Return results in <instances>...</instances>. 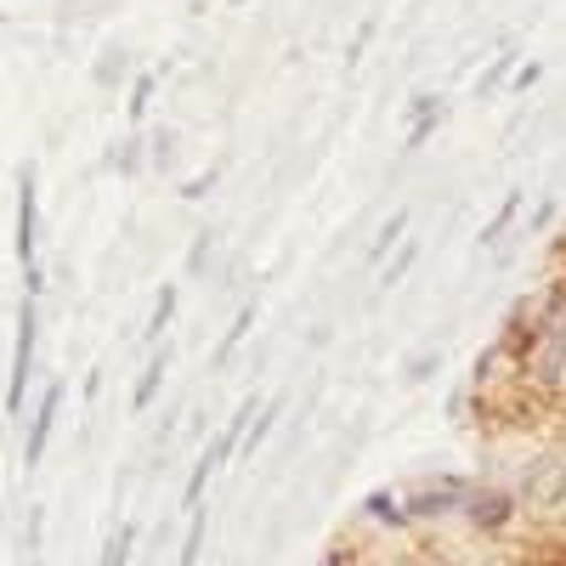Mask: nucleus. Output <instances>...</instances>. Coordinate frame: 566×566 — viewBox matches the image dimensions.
Returning <instances> with one entry per match:
<instances>
[{
  "mask_svg": "<svg viewBox=\"0 0 566 566\" xmlns=\"http://www.w3.org/2000/svg\"><path fill=\"white\" fill-rule=\"evenodd\" d=\"M18 272H23V295L40 301L45 272H40V187H34V165L18 170Z\"/></svg>",
  "mask_w": 566,
  "mask_h": 566,
  "instance_id": "1",
  "label": "nucleus"
},
{
  "mask_svg": "<svg viewBox=\"0 0 566 566\" xmlns=\"http://www.w3.org/2000/svg\"><path fill=\"white\" fill-rule=\"evenodd\" d=\"M34 346H40V301L23 295L18 306V346H12V380H7V408L23 413V391H29V374H34Z\"/></svg>",
  "mask_w": 566,
  "mask_h": 566,
  "instance_id": "2",
  "label": "nucleus"
},
{
  "mask_svg": "<svg viewBox=\"0 0 566 566\" xmlns=\"http://www.w3.org/2000/svg\"><path fill=\"white\" fill-rule=\"evenodd\" d=\"M57 408H63V386L52 380L40 391V408H34V419H29V464L45 453V437H52V424H57Z\"/></svg>",
  "mask_w": 566,
  "mask_h": 566,
  "instance_id": "3",
  "label": "nucleus"
},
{
  "mask_svg": "<svg viewBox=\"0 0 566 566\" xmlns=\"http://www.w3.org/2000/svg\"><path fill=\"white\" fill-rule=\"evenodd\" d=\"M442 119H448V97H437V91H424V97L413 103V114H408V148H419V142H431Z\"/></svg>",
  "mask_w": 566,
  "mask_h": 566,
  "instance_id": "4",
  "label": "nucleus"
},
{
  "mask_svg": "<svg viewBox=\"0 0 566 566\" xmlns=\"http://www.w3.org/2000/svg\"><path fill=\"white\" fill-rule=\"evenodd\" d=\"M402 244H408V210H397V216H391V221L380 227V239L368 244V266H380V261H391V255H397Z\"/></svg>",
  "mask_w": 566,
  "mask_h": 566,
  "instance_id": "5",
  "label": "nucleus"
},
{
  "mask_svg": "<svg viewBox=\"0 0 566 566\" xmlns=\"http://www.w3.org/2000/svg\"><path fill=\"white\" fill-rule=\"evenodd\" d=\"M515 216H522V193H510V199H504V205L493 210V221H488V227L476 232V250H493V244L504 239V232L515 227Z\"/></svg>",
  "mask_w": 566,
  "mask_h": 566,
  "instance_id": "6",
  "label": "nucleus"
},
{
  "mask_svg": "<svg viewBox=\"0 0 566 566\" xmlns=\"http://www.w3.org/2000/svg\"><path fill=\"white\" fill-rule=\"evenodd\" d=\"M108 165H114L119 176H136L142 165H148V136H142V130H130V136L119 142V148L108 154Z\"/></svg>",
  "mask_w": 566,
  "mask_h": 566,
  "instance_id": "7",
  "label": "nucleus"
},
{
  "mask_svg": "<svg viewBox=\"0 0 566 566\" xmlns=\"http://www.w3.org/2000/svg\"><path fill=\"white\" fill-rule=\"evenodd\" d=\"M165 368H170V352H154V363H148V374H142V380H136V408H148L154 397H159V386H165Z\"/></svg>",
  "mask_w": 566,
  "mask_h": 566,
  "instance_id": "8",
  "label": "nucleus"
},
{
  "mask_svg": "<svg viewBox=\"0 0 566 566\" xmlns=\"http://www.w3.org/2000/svg\"><path fill=\"white\" fill-rule=\"evenodd\" d=\"M176 301H181V290H176V283H165V290L154 295V317H148V340H159L165 328H170V317H176Z\"/></svg>",
  "mask_w": 566,
  "mask_h": 566,
  "instance_id": "9",
  "label": "nucleus"
},
{
  "mask_svg": "<svg viewBox=\"0 0 566 566\" xmlns=\"http://www.w3.org/2000/svg\"><path fill=\"white\" fill-rule=\"evenodd\" d=\"M413 261H419V239H408V244H402V250L386 261V272H380V290H397V283L413 272Z\"/></svg>",
  "mask_w": 566,
  "mask_h": 566,
  "instance_id": "10",
  "label": "nucleus"
},
{
  "mask_svg": "<svg viewBox=\"0 0 566 566\" xmlns=\"http://www.w3.org/2000/svg\"><path fill=\"white\" fill-rule=\"evenodd\" d=\"M210 266H216V232H199L193 250H187V272H193V277H210Z\"/></svg>",
  "mask_w": 566,
  "mask_h": 566,
  "instance_id": "11",
  "label": "nucleus"
},
{
  "mask_svg": "<svg viewBox=\"0 0 566 566\" xmlns=\"http://www.w3.org/2000/svg\"><path fill=\"white\" fill-rule=\"evenodd\" d=\"M154 91H159V85H154V74H136V91H130V108H125V114H130V130H142V114H148V103H154Z\"/></svg>",
  "mask_w": 566,
  "mask_h": 566,
  "instance_id": "12",
  "label": "nucleus"
},
{
  "mask_svg": "<svg viewBox=\"0 0 566 566\" xmlns=\"http://www.w3.org/2000/svg\"><path fill=\"white\" fill-rule=\"evenodd\" d=\"M148 165H154V170H170V165H176V130H154V142H148Z\"/></svg>",
  "mask_w": 566,
  "mask_h": 566,
  "instance_id": "13",
  "label": "nucleus"
},
{
  "mask_svg": "<svg viewBox=\"0 0 566 566\" xmlns=\"http://www.w3.org/2000/svg\"><path fill=\"white\" fill-rule=\"evenodd\" d=\"M250 328H255V306H244V312H239V323L227 328V340H221V357H232V352H239V340L250 335Z\"/></svg>",
  "mask_w": 566,
  "mask_h": 566,
  "instance_id": "14",
  "label": "nucleus"
},
{
  "mask_svg": "<svg viewBox=\"0 0 566 566\" xmlns=\"http://www.w3.org/2000/svg\"><path fill=\"white\" fill-rule=\"evenodd\" d=\"M437 368H442V352H424V357H408V363H402L408 380H431Z\"/></svg>",
  "mask_w": 566,
  "mask_h": 566,
  "instance_id": "15",
  "label": "nucleus"
},
{
  "mask_svg": "<svg viewBox=\"0 0 566 566\" xmlns=\"http://www.w3.org/2000/svg\"><path fill=\"white\" fill-rule=\"evenodd\" d=\"M119 74H125V52H108V57L97 63V80H103V85H119Z\"/></svg>",
  "mask_w": 566,
  "mask_h": 566,
  "instance_id": "16",
  "label": "nucleus"
},
{
  "mask_svg": "<svg viewBox=\"0 0 566 566\" xmlns=\"http://www.w3.org/2000/svg\"><path fill=\"white\" fill-rule=\"evenodd\" d=\"M538 80H544V63H527L522 74H515V80H510V91H533Z\"/></svg>",
  "mask_w": 566,
  "mask_h": 566,
  "instance_id": "17",
  "label": "nucleus"
}]
</instances>
